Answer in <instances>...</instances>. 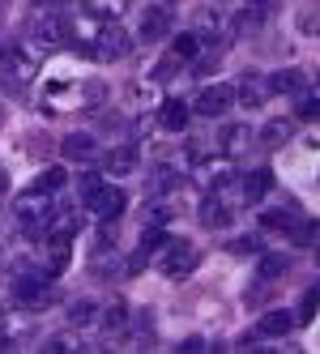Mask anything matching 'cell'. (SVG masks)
I'll use <instances>...</instances> for the list:
<instances>
[{
  "label": "cell",
  "instance_id": "cell-33",
  "mask_svg": "<svg viewBox=\"0 0 320 354\" xmlns=\"http://www.w3.org/2000/svg\"><path fill=\"white\" fill-rule=\"evenodd\" d=\"M256 248H261V243H256L252 235H243V239H235V252H256Z\"/></svg>",
  "mask_w": 320,
  "mask_h": 354
},
{
  "label": "cell",
  "instance_id": "cell-27",
  "mask_svg": "<svg viewBox=\"0 0 320 354\" xmlns=\"http://www.w3.org/2000/svg\"><path fill=\"white\" fill-rule=\"evenodd\" d=\"M124 320H129V308H124V303H111L107 316H103V324H107V328H120Z\"/></svg>",
  "mask_w": 320,
  "mask_h": 354
},
{
  "label": "cell",
  "instance_id": "cell-15",
  "mask_svg": "<svg viewBox=\"0 0 320 354\" xmlns=\"http://www.w3.org/2000/svg\"><path fill=\"white\" fill-rule=\"evenodd\" d=\"M303 218V209H294V205H286V209H265L261 214V231H274V235H286L294 222Z\"/></svg>",
  "mask_w": 320,
  "mask_h": 354
},
{
  "label": "cell",
  "instance_id": "cell-20",
  "mask_svg": "<svg viewBox=\"0 0 320 354\" xmlns=\"http://www.w3.org/2000/svg\"><path fill=\"white\" fill-rule=\"evenodd\" d=\"M171 56H176L180 64H192L196 56H201V35H196V30L192 35H180L176 43H171Z\"/></svg>",
  "mask_w": 320,
  "mask_h": 354
},
{
  "label": "cell",
  "instance_id": "cell-28",
  "mask_svg": "<svg viewBox=\"0 0 320 354\" xmlns=\"http://www.w3.org/2000/svg\"><path fill=\"white\" fill-rule=\"evenodd\" d=\"M94 303H73V324H86V320H94Z\"/></svg>",
  "mask_w": 320,
  "mask_h": 354
},
{
  "label": "cell",
  "instance_id": "cell-29",
  "mask_svg": "<svg viewBox=\"0 0 320 354\" xmlns=\"http://www.w3.org/2000/svg\"><path fill=\"white\" fill-rule=\"evenodd\" d=\"M64 265H68V243H56V248H52V269L60 273Z\"/></svg>",
  "mask_w": 320,
  "mask_h": 354
},
{
  "label": "cell",
  "instance_id": "cell-14",
  "mask_svg": "<svg viewBox=\"0 0 320 354\" xmlns=\"http://www.w3.org/2000/svg\"><path fill=\"white\" fill-rule=\"evenodd\" d=\"M265 86H269V94H290V98H294V94H303V90H308V77H303L299 68H278Z\"/></svg>",
  "mask_w": 320,
  "mask_h": 354
},
{
  "label": "cell",
  "instance_id": "cell-21",
  "mask_svg": "<svg viewBox=\"0 0 320 354\" xmlns=\"http://www.w3.org/2000/svg\"><path fill=\"white\" fill-rule=\"evenodd\" d=\"M68 184V175H64V167H47L43 175H39V180L30 184V188H39V192H47V196H56L60 188Z\"/></svg>",
  "mask_w": 320,
  "mask_h": 354
},
{
  "label": "cell",
  "instance_id": "cell-22",
  "mask_svg": "<svg viewBox=\"0 0 320 354\" xmlns=\"http://www.w3.org/2000/svg\"><path fill=\"white\" fill-rule=\"evenodd\" d=\"M294 133V120H269L261 129V141L265 145H286V137Z\"/></svg>",
  "mask_w": 320,
  "mask_h": 354
},
{
  "label": "cell",
  "instance_id": "cell-36",
  "mask_svg": "<svg viewBox=\"0 0 320 354\" xmlns=\"http://www.w3.org/2000/svg\"><path fill=\"white\" fill-rule=\"evenodd\" d=\"M218 5H227V0H218Z\"/></svg>",
  "mask_w": 320,
  "mask_h": 354
},
{
  "label": "cell",
  "instance_id": "cell-11",
  "mask_svg": "<svg viewBox=\"0 0 320 354\" xmlns=\"http://www.w3.org/2000/svg\"><path fill=\"white\" fill-rule=\"evenodd\" d=\"M171 26H176V13H171L167 5L158 9H145V17H141V39H150V43H158V39H167L171 35Z\"/></svg>",
  "mask_w": 320,
  "mask_h": 354
},
{
  "label": "cell",
  "instance_id": "cell-1",
  "mask_svg": "<svg viewBox=\"0 0 320 354\" xmlns=\"http://www.w3.org/2000/svg\"><path fill=\"white\" fill-rule=\"evenodd\" d=\"M82 196H86V205H90V214H94L98 222H115L120 214L129 209L124 188H115V184H107V180H98V175H86V180H82Z\"/></svg>",
  "mask_w": 320,
  "mask_h": 354
},
{
  "label": "cell",
  "instance_id": "cell-26",
  "mask_svg": "<svg viewBox=\"0 0 320 354\" xmlns=\"http://www.w3.org/2000/svg\"><path fill=\"white\" fill-rule=\"evenodd\" d=\"M286 273V257H261V277H282Z\"/></svg>",
  "mask_w": 320,
  "mask_h": 354
},
{
  "label": "cell",
  "instance_id": "cell-4",
  "mask_svg": "<svg viewBox=\"0 0 320 354\" xmlns=\"http://www.w3.org/2000/svg\"><path fill=\"white\" fill-rule=\"evenodd\" d=\"M39 231L47 235V243H68L73 235L82 231V209L77 205H52V214L43 218Z\"/></svg>",
  "mask_w": 320,
  "mask_h": 354
},
{
  "label": "cell",
  "instance_id": "cell-30",
  "mask_svg": "<svg viewBox=\"0 0 320 354\" xmlns=\"http://www.w3.org/2000/svg\"><path fill=\"white\" fill-rule=\"evenodd\" d=\"M312 316H316V290H308L299 303V320H312Z\"/></svg>",
  "mask_w": 320,
  "mask_h": 354
},
{
  "label": "cell",
  "instance_id": "cell-2",
  "mask_svg": "<svg viewBox=\"0 0 320 354\" xmlns=\"http://www.w3.org/2000/svg\"><path fill=\"white\" fill-rule=\"evenodd\" d=\"M39 60H43V47H35V43H26V39H13V43H5L0 47V68L9 73V77H21V82H30L35 73H39Z\"/></svg>",
  "mask_w": 320,
  "mask_h": 354
},
{
  "label": "cell",
  "instance_id": "cell-32",
  "mask_svg": "<svg viewBox=\"0 0 320 354\" xmlns=\"http://www.w3.org/2000/svg\"><path fill=\"white\" fill-rule=\"evenodd\" d=\"M171 184H176V171H171V167H158V171H154V188H171Z\"/></svg>",
  "mask_w": 320,
  "mask_h": 354
},
{
  "label": "cell",
  "instance_id": "cell-6",
  "mask_svg": "<svg viewBox=\"0 0 320 354\" xmlns=\"http://www.w3.org/2000/svg\"><path fill=\"white\" fill-rule=\"evenodd\" d=\"M52 205H56V201L47 196V192H39V188H26V192L17 196V222L26 226V231H39V226H43V218L52 214Z\"/></svg>",
  "mask_w": 320,
  "mask_h": 354
},
{
  "label": "cell",
  "instance_id": "cell-8",
  "mask_svg": "<svg viewBox=\"0 0 320 354\" xmlns=\"http://www.w3.org/2000/svg\"><path fill=\"white\" fill-rule=\"evenodd\" d=\"M90 52L98 60H120V56H129V35L120 26H103L98 39H90Z\"/></svg>",
  "mask_w": 320,
  "mask_h": 354
},
{
  "label": "cell",
  "instance_id": "cell-24",
  "mask_svg": "<svg viewBox=\"0 0 320 354\" xmlns=\"http://www.w3.org/2000/svg\"><path fill=\"white\" fill-rule=\"evenodd\" d=\"M286 235H290V243H294V248H312V243H316V222H312V218H299Z\"/></svg>",
  "mask_w": 320,
  "mask_h": 354
},
{
  "label": "cell",
  "instance_id": "cell-3",
  "mask_svg": "<svg viewBox=\"0 0 320 354\" xmlns=\"http://www.w3.org/2000/svg\"><path fill=\"white\" fill-rule=\"evenodd\" d=\"M196 261H201V257H196V248L184 243V239H167L158 248V257H154L158 273H167V277H188L196 269Z\"/></svg>",
  "mask_w": 320,
  "mask_h": 354
},
{
  "label": "cell",
  "instance_id": "cell-12",
  "mask_svg": "<svg viewBox=\"0 0 320 354\" xmlns=\"http://www.w3.org/2000/svg\"><path fill=\"white\" fill-rule=\"evenodd\" d=\"M60 154H64L68 162H90V158L98 154V141H94L90 133H68V137L60 141Z\"/></svg>",
  "mask_w": 320,
  "mask_h": 354
},
{
  "label": "cell",
  "instance_id": "cell-7",
  "mask_svg": "<svg viewBox=\"0 0 320 354\" xmlns=\"http://www.w3.org/2000/svg\"><path fill=\"white\" fill-rule=\"evenodd\" d=\"M269 13H274V0H252V5L235 9V17H231V35H235V39L256 35L265 21H269Z\"/></svg>",
  "mask_w": 320,
  "mask_h": 354
},
{
  "label": "cell",
  "instance_id": "cell-9",
  "mask_svg": "<svg viewBox=\"0 0 320 354\" xmlns=\"http://www.w3.org/2000/svg\"><path fill=\"white\" fill-rule=\"evenodd\" d=\"M231 90H235V103H239V107H248V111H256L265 98H269V86L261 82V73H243L239 86H231Z\"/></svg>",
  "mask_w": 320,
  "mask_h": 354
},
{
  "label": "cell",
  "instance_id": "cell-34",
  "mask_svg": "<svg viewBox=\"0 0 320 354\" xmlns=\"http://www.w3.org/2000/svg\"><path fill=\"white\" fill-rule=\"evenodd\" d=\"M171 218V209L167 205H154V214H150V222H167Z\"/></svg>",
  "mask_w": 320,
  "mask_h": 354
},
{
  "label": "cell",
  "instance_id": "cell-16",
  "mask_svg": "<svg viewBox=\"0 0 320 354\" xmlns=\"http://www.w3.org/2000/svg\"><path fill=\"white\" fill-rule=\"evenodd\" d=\"M158 124L167 133H184L188 129V103H180V98H167V103L158 107Z\"/></svg>",
  "mask_w": 320,
  "mask_h": 354
},
{
  "label": "cell",
  "instance_id": "cell-10",
  "mask_svg": "<svg viewBox=\"0 0 320 354\" xmlns=\"http://www.w3.org/2000/svg\"><path fill=\"white\" fill-rule=\"evenodd\" d=\"M231 103H235V90H231V86H205L201 94H196L192 107L201 111V115H223Z\"/></svg>",
  "mask_w": 320,
  "mask_h": 354
},
{
  "label": "cell",
  "instance_id": "cell-25",
  "mask_svg": "<svg viewBox=\"0 0 320 354\" xmlns=\"http://www.w3.org/2000/svg\"><path fill=\"white\" fill-rule=\"evenodd\" d=\"M201 180H205L209 188H223V180H235V175H231V162H205V167H201Z\"/></svg>",
  "mask_w": 320,
  "mask_h": 354
},
{
  "label": "cell",
  "instance_id": "cell-19",
  "mask_svg": "<svg viewBox=\"0 0 320 354\" xmlns=\"http://www.w3.org/2000/svg\"><path fill=\"white\" fill-rule=\"evenodd\" d=\"M133 167H137V149H133V145L107 149V158H103V171H107V175H129Z\"/></svg>",
  "mask_w": 320,
  "mask_h": 354
},
{
  "label": "cell",
  "instance_id": "cell-31",
  "mask_svg": "<svg viewBox=\"0 0 320 354\" xmlns=\"http://www.w3.org/2000/svg\"><path fill=\"white\" fill-rule=\"evenodd\" d=\"M316 111H320V103H316V94H308L303 103H299V120H316Z\"/></svg>",
  "mask_w": 320,
  "mask_h": 354
},
{
  "label": "cell",
  "instance_id": "cell-23",
  "mask_svg": "<svg viewBox=\"0 0 320 354\" xmlns=\"http://www.w3.org/2000/svg\"><path fill=\"white\" fill-rule=\"evenodd\" d=\"M248 129H243V124H231V129L223 133V137H218V141H223V154H239V149H248Z\"/></svg>",
  "mask_w": 320,
  "mask_h": 354
},
{
  "label": "cell",
  "instance_id": "cell-5",
  "mask_svg": "<svg viewBox=\"0 0 320 354\" xmlns=\"http://www.w3.org/2000/svg\"><path fill=\"white\" fill-rule=\"evenodd\" d=\"M13 295H17V303L21 308H47L52 303V273H17V282H13Z\"/></svg>",
  "mask_w": 320,
  "mask_h": 354
},
{
  "label": "cell",
  "instance_id": "cell-35",
  "mask_svg": "<svg viewBox=\"0 0 320 354\" xmlns=\"http://www.w3.org/2000/svg\"><path fill=\"white\" fill-rule=\"evenodd\" d=\"M9 192V175H5V167H0V196Z\"/></svg>",
  "mask_w": 320,
  "mask_h": 354
},
{
  "label": "cell",
  "instance_id": "cell-13",
  "mask_svg": "<svg viewBox=\"0 0 320 354\" xmlns=\"http://www.w3.org/2000/svg\"><path fill=\"white\" fill-rule=\"evenodd\" d=\"M201 226H209V231H223V226H231V205L227 196H205L201 201Z\"/></svg>",
  "mask_w": 320,
  "mask_h": 354
},
{
  "label": "cell",
  "instance_id": "cell-17",
  "mask_svg": "<svg viewBox=\"0 0 320 354\" xmlns=\"http://www.w3.org/2000/svg\"><path fill=\"white\" fill-rule=\"evenodd\" d=\"M290 328H294V312H282V308H278V312H265V316H261L256 333H261V337H286Z\"/></svg>",
  "mask_w": 320,
  "mask_h": 354
},
{
  "label": "cell",
  "instance_id": "cell-18",
  "mask_svg": "<svg viewBox=\"0 0 320 354\" xmlns=\"http://www.w3.org/2000/svg\"><path fill=\"white\" fill-rule=\"evenodd\" d=\"M269 188H274V171H269V167L243 175V201H248V205H256V201H261Z\"/></svg>",
  "mask_w": 320,
  "mask_h": 354
}]
</instances>
